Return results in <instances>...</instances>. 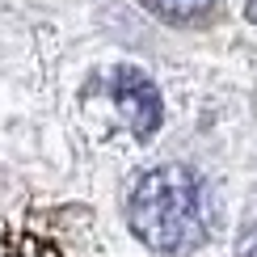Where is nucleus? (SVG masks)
Segmentation results:
<instances>
[{
  "label": "nucleus",
  "instance_id": "obj_2",
  "mask_svg": "<svg viewBox=\"0 0 257 257\" xmlns=\"http://www.w3.org/2000/svg\"><path fill=\"white\" fill-rule=\"evenodd\" d=\"M114 105L126 114L135 135H152L160 126V93L139 68H118L114 72Z\"/></svg>",
  "mask_w": 257,
  "mask_h": 257
},
{
  "label": "nucleus",
  "instance_id": "obj_1",
  "mask_svg": "<svg viewBox=\"0 0 257 257\" xmlns=\"http://www.w3.org/2000/svg\"><path fill=\"white\" fill-rule=\"evenodd\" d=\"M126 211H131V228L139 232V240H148L160 253L198 249L215 219L207 181L186 165H165L144 173L131 190Z\"/></svg>",
  "mask_w": 257,
  "mask_h": 257
},
{
  "label": "nucleus",
  "instance_id": "obj_5",
  "mask_svg": "<svg viewBox=\"0 0 257 257\" xmlns=\"http://www.w3.org/2000/svg\"><path fill=\"white\" fill-rule=\"evenodd\" d=\"M244 13H249V21L257 26V0H244Z\"/></svg>",
  "mask_w": 257,
  "mask_h": 257
},
{
  "label": "nucleus",
  "instance_id": "obj_3",
  "mask_svg": "<svg viewBox=\"0 0 257 257\" xmlns=\"http://www.w3.org/2000/svg\"><path fill=\"white\" fill-rule=\"evenodd\" d=\"M148 9H156L160 17H169V21H194V17H202L215 0H144Z\"/></svg>",
  "mask_w": 257,
  "mask_h": 257
},
{
  "label": "nucleus",
  "instance_id": "obj_4",
  "mask_svg": "<svg viewBox=\"0 0 257 257\" xmlns=\"http://www.w3.org/2000/svg\"><path fill=\"white\" fill-rule=\"evenodd\" d=\"M236 257H257V202H253L249 215H244V228H240V240H236Z\"/></svg>",
  "mask_w": 257,
  "mask_h": 257
}]
</instances>
